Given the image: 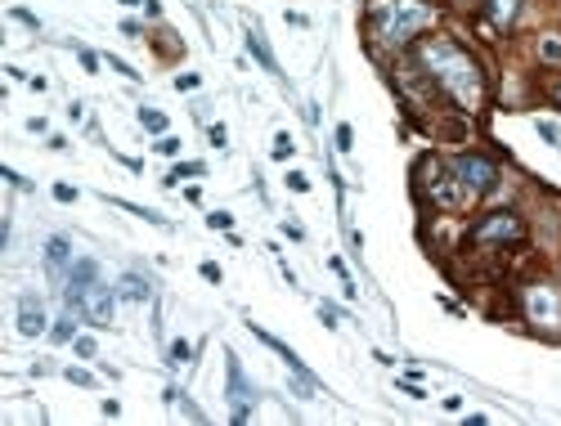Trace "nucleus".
<instances>
[{"instance_id": "nucleus-22", "label": "nucleus", "mask_w": 561, "mask_h": 426, "mask_svg": "<svg viewBox=\"0 0 561 426\" xmlns=\"http://www.w3.org/2000/svg\"><path fill=\"white\" fill-rule=\"evenodd\" d=\"M539 135H543L548 144H557V149H561V126H553V121H539Z\"/></svg>"}, {"instance_id": "nucleus-5", "label": "nucleus", "mask_w": 561, "mask_h": 426, "mask_svg": "<svg viewBox=\"0 0 561 426\" xmlns=\"http://www.w3.org/2000/svg\"><path fill=\"white\" fill-rule=\"evenodd\" d=\"M68 306H72V310H81L94 327H104L108 319H113V292H108L104 283H90V287H68Z\"/></svg>"}, {"instance_id": "nucleus-27", "label": "nucleus", "mask_w": 561, "mask_h": 426, "mask_svg": "<svg viewBox=\"0 0 561 426\" xmlns=\"http://www.w3.org/2000/svg\"><path fill=\"white\" fill-rule=\"evenodd\" d=\"M72 346H77V355H81V359H94V341H90V337H77Z\"/></svg>"}, {"instance_id": "nucleus-11", "label": "nucleus", "mask_w": 561, "mask_h": 426, "mask_svg": "<svg viewBox=\"0 0 561 426\" xmlns=\"http://www.w3.org/2000/svg\"><path fill=\"white\" fill-rule=\"evenodd\" d=\"M247 50L256 54V58H261V63H265V72H274V77H278V63H274V54H270V45H265V36L261 32H247Z\"/></svg>"}, {"instance_id": "nucleus-7", "label": "nucleus", "mask_w": 561, "mask_h": 426, "mask_svg": "<svg viewBox=\"0 0 561 426\" xmlns=\"http://www.w3.org/2000/svg\"><path fill=\"white\" fill-rule=\"evenodd\" d=\"M252 337H256V341H265V346H270L274 355L283 359L288 368H292V377H297V391H301V395H314V391H319V386H314V377H310V368H306V363H301L297 355H292V350H288V346H283V341H278V337H270V332H265V327H256V323H252Z\"/></svg>"}, {"instance_id": "nucleus-21", "label": "nucleus", "mask_w": 561, "mask_h": 426, "mask_svg": "<svg viewBox=\"0 0 561 426\" xmlns=\"http://www.w3.org/2000/svg\"><path fill=\"white\" fill-rule=\"evenodd\" d=\"M108 68H113V72H117V77H130V81H135V68H130V63H126V58H117V54H108Z\"/></svg>"}, {"instance_id": "nucleus-16", "label": "nucleus", "mask_w": 561, "mask_h": 426, "mask_svg": "<svg viewBox=\"0 0 561 426\" xmlns=\"http://www.w3.org/2000/svg\"><path fill=\"white\" fill-rule=\"evenodd\" d=\"M189 359H193V346H189V341H171V368H185Z\"/></svg>"}, {"instance_id": "nucleus-23", "label": "nucleus", "mask_w": 561, "mask_h": 426, "mask_svg": "<svg viewBox=\"0 0 561 426\" xmlns=\"http://www.w3.org/2000/svg\"><path fill=\"white\" fill-rule=\"evenodd\" d=\"M157 153H162V157H180V139L162 135V139H157Z\"/></svg>"}, {"instance_id": "nucleus-19", "label": "nucleus", "mask_w": 561, "mask_h": 426, "mask_svg": "<svg viewBox=\"0 0 561 426\" xmlns=\"http://www.w3.org/2000/svg\"><path fill=\"white\" fill-rule=\"evenodd\" d=\"M180 175H202V162H180L175 170H171V180H166V184H180Z\"/></svg>"}, {"instance_id": "nucleus-33", "label": "nucleus", "mask_w": 561, "mask_h": 426, "mask_svg": "<svg viewBox=\"0 0 561 426\" xmlns=\"http://www.w3.org/2000/svg\"><path fill=\"white\" fill-rule=\"evenodd\" d=\"M121 5H135V0H121Z\"/></svg>"}, {"instance_id": "nucleus-31", "label": "nucleus", "mask_w": 561, "mask_h": 426, "mask_svg": "<svg viewBox=\"0 0 561 426\" xmlns=\"http://www.w3.org/2000/svg\"><path fill=\"white\" fill-rule=\"evenodd\" d=\"M202 278H206V283H221V265L206 261V265H202Z\"/></svg>"}, {"instance_id": "nucleus-29", "label": "nucleus", "mask_w": 561, "mask_h": 426, "mask_svg": "<svg viewBox=\"0 0 561 426\" xmlns=\"http://www.w3.org/2000/svg\"><path fill=\"white\" fill-rule=\"evenodd\" d=\"M206 135H211V144H216V149H225V144H229V135H225V126H211V130H206Z\"/></svg>"}, {"instance_id": "nucleus-20", "label": "nucleus", "mask_w": 561, "mask_h": 426, "mask_svg": "<svg viewBox=\"0 0 561 426\" xmlns=\"http://www.w3.org/2000/svg\"><path fill=\"white\" fill-rule=\"evenodd\" d=\"M206 225H211V229H225V234H229V229H234V215H229V211H211V215H206Z\"/></svg>"}, {"instance_id": "nucleus-3", "label": "nucleus", "mask_w": 561, "mask_h": 426, "mask_svg": "<svg viewBox=\"0 0 561 426\" xmlns=\"http://www.w3.org/2000/svg\"><path fill=\"white\" fill-rule=\"evenodd\" d=\"M418 189H422L436 206H445V211H454V206H462V202L471 198L467 184L458 180V170H445L436 157H422V162H418Z\"/></svg>"}, {"instance_id": "nucleus-13", "label": "nucleus", "mask_w": 561, "mask_h": 426, "mask_svg": "<svg viewBox=\"0 0 561 426\" xmlns=\"http://www.w3.org/2000/svg\"><path fill=\"white\" fill-rule=\"evenodd\" d=\"M140 126L153 130V135H166V113H157V108H140Z\"/></svg>"}, {"instance_id": "nucleus-28", "label": "nucleus", "mask_w": 561, "mask_h": 426, "mask_svg": "<svg viewBox=\"0 0 561 426\" xmlns=\"http://www.w3.org/2000/svg\"><path fill=\"white\" fill-rule=\"evenodd\" d=\"M68 382H77V386H94V377H90V372H81V368H68Z\"/></svg>"}, {"instance_id": "nucleus-2", "label": "nucleus", "mask_w": 561, "mask_h": 426, "mask_svg": "<svg viewBox=\"0 0 561 426\" xmlns=\"http://www.w3.org/2000/svg\"><path fill=\"white\" fill-rule=\"evenodd\" d=\"M426 23H431V5L422 0H373L369 9V32L386 50H405Z\"/></svg>"}, {"instance_id": "nucleus-17", "label": "nucleus", "mask_w": 561, "mask_h": 426, "mask_svg": "<svg viewBox=\"0 0 561 426\" xmlns=\"http://www.w3.org/2000/svg\"><path fill=\"white\" fill-rule=\"evenodd\" d=\"M292 153H297V144H292V135H288V130H278V135H274V157H278V162H288Z\"/></svg>"}, {"instance_id": "nucleus-9", "label": "nucleus", "mask_w": 561, "mask_h": 426, "mask_svg": "<svg viewBox=\"0 0 561 426\" xmlns=\"http://www.w3.org/2000/svg\"><path fill=\"white\" fill-rule=\"evenodd\" d=\"M526 306H530V319H534V323H539V319H553V323H561V306H557V296H553V292L534 287L530 296H526Z\"/></svg>"}, {"instance_id": "nucleus-6", "label": "nucleus", "mask_w": 561, "mask_h": 426, "mask_svg": "<svg viewBox=\"0 0 561 426\" xmlns=\"http://www.w3.org/2000/svg\"><path fill=\"white\" fill-rule=\"evenodd\" d=\"M454 170H458L462 184H467V193H490L498 184V166L490 162V157L462 153V157H454Z\"/></svg>"}, {"instance_id": "nucleus-8", "label": "nucleus", "mask_w": 561, "mask_h": 426, "mask_svg": "<svg viewBox=\"0 0 561 426\" xmlns=\"http://www.w3.org/2000/svg\"><path fill=\"white\" fill-rule=\"evenodd\" d=\"M18 332L23 337H41L45 332V306L36 292H23L18 296Z\"/></svg>"}, {"instance_id": "nucleus-10", "label": "nucleus", "mask_w": 561, "mask_h": 426, "mask_svg": "<svg viewBox=\"0 0 561 426\" xmlns=\"http://www.w3.org/2000/svg\"><path fill=\"white\" fill-rule=\"evenodd\" d=\"M45 261H50V274H63L68 265H72V247H68V238H50V242H45Z\"/></svg>"}, {"instance_id": "nucleus-24", "label": "nucleus", "mask_w": 561, "mask_h": 426, "mask_svg": "<svg viewBox=\"0 0 561 426\" xmlns=\"http://www.w3.org/2000/svg\"><path fill=\"white\" fill-rule=\"evenodd\" d=\"M350 144H355V130H350V126H337V149L350 153Z\"/></svg>"}, {"instance_id": "nucleus-15", "label": "nucleus", "mask_w": 561, "mask_h": 426, "mask_svg": "<svg viewBox=\"0 0 561 426\" xmlns=\"http://www.w3.org/2000/svg\"><path fill=\"white\" fill-rule=\"evenodd\" d=\"M539 58H543V63H561V36H543V41H539Z\"/></svg>"}, {"instance_id": "nucleus-25", "label": "nucleus", "mask_w": 561, "mask_h": 426, "mask_svg": "<svg viewBox=\"0 0 561 426\" xmlns=\"http://www.w3.org/2000/svg\"><path fill=\"white\" fill-rule=\"evenodd\" d=\"M288 189H292V193H306V189H310V180L301 175V170H292V175H288Z\"/></svg>"}, {"instance_id": "nucleus-18", "label": "nucleus", "mask_w": 561, "mask_h": 426, "mask_svg": "<svg viewBox=\"0 0 561 426\" xmlns=\"http://www.w3.org/2000/svg\"><path fill=\"white\" fill-rule=\"evenodd\" d=\"M54 341H58V346H63V341H77V323H72V319H58L54 323V332H50Z\"/></svg>"}, {"instance_id": "nucleus-26", "label": "nucleus", "mask_w": 561, "mask_h": 426, "mask_svg": "<svg viewBox=\"0 0 561 426\" xmlns=\"http://www.w3.org/2000/svg\"><path fill=\"white\" fill-rule=\"evenodd\" d=\"M198 72H185V77H175V90H198Z\"/></svg>"}, {"instance_id": "nucleus-12", "label": "nucleus", "mask_w": 561, "mask_h": 426, "mask_svg": "<svg viewBox=\"0 0 561 426\" xmlns=\"http://www.w3.org/2000/svg\"><path fill=\"white\" fill-rule=\"evenodd\" d=\"M149 283H144V278L140 274H126V278H121V296H130V301H149Z\"/></svg>"}, {"instance_id": "nucleus-1", "label": "nucleus", "mask_w": 561, "mask_h": 426, "mask_svg": "<svg viewBox=\"0 0 561 426\" xmlns=\"http://www.w3.org/2000/svg\"><path fill=\"white\" fill-rule=\"evenodd\" d=\"M418 58L426 63L436 90H440L445 99H454L458 108H467V113H476V108H481V99H485V77H481L476 58L462 50V45L445 41V36H431V41H422Z\"/></svg>"}, {"instance_id": "nucleus-14", "label": "nucleus", "mask_w": 561, "mask_h": 426, "mask_svg": "<svg viewBox=\"0 0 561 426\" xmlns=\"http://www.w3.org/2000/svg\"><path fill=\"white\" fill-rule=\"evenodd\" d=\"M517 5H521V0H490V18H494V23H512Z\"/></svg>"}, {"instance_id": "nucleus-32", "label": "nucleus", "mask_w": 561, "mask_h": 426, "mask_svg": "<svg viewBox=\"0 0 561 426\" xmlns=\"http://www.w3.org/2000/svg\"><path fill=\"white\" fill-rule=\"evenodd\" d=\"M553 99H557V104H561V81H553Z\"/></svg>"}, {"instance_id": "nucleus-30", "label": "nucleus", "mask_w": 561, "mask_h": 426, "mask_svg": "<svg viewBox=\"0 0 561 426\" xmlns=\"http://www.w3.org/2000/svg\"><path fill=\"white\" fill-rule=\"evenodd\" d=\"M54 198L58 202H72V198H77V189H72V184H54Z\"/></svg>"}, {"instance_id": "nucleus-4", "label": "nucleus", "mask_w": 561, "mask_h": 426, "mask_svg": "<svg viewBox=\"0 0 561 426\" xmlns=\"http://www.w3.org/2000/svg\"><path fill=\"white\" fill-rule=\"evenodd\" d=\"M521 238H526V225L512 211H494V215H485V220H476V229H471V242H476V247H512V242H521Z\"/></svg>"}]
</instances>
